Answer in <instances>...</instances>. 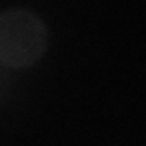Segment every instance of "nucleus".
I'll return each mask as SVG.
<instances>
[{
  "label": "nucleus",
  "mask_w": 146,
  "mask_h": 146,
  "mask_svg": "<svg viewBox=\"0 0 146 146\" xmlns=\"http://www.w3.org/2000/svg\"><path fill=\"white\" fill-rule=\"evenodd\" d=\"M48 48V27L27 9L0 13V64L22 70L36 64Z\"/></svg>",
  "instance_id": "obj_1"
}]
</instances>
